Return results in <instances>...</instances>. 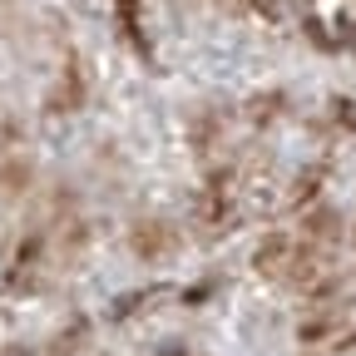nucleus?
Masks as SVG:
<instances>
[{
    "mask_svg": "<svg viewBox=\"0 0 356 356\" xmlns=\"http://www.w3.org/2000/svg\"><path fill=\"white\" fill-rule=\"evenodd\" d=\"M287 262H302L292 238H267V243L257 248V267H262V273H282Z\"/></svg>",
    "mask_w": 356,
    "mask_h": 356,
    "instance_id": "1",
    "label": "nucleus"
}]
</instances>
